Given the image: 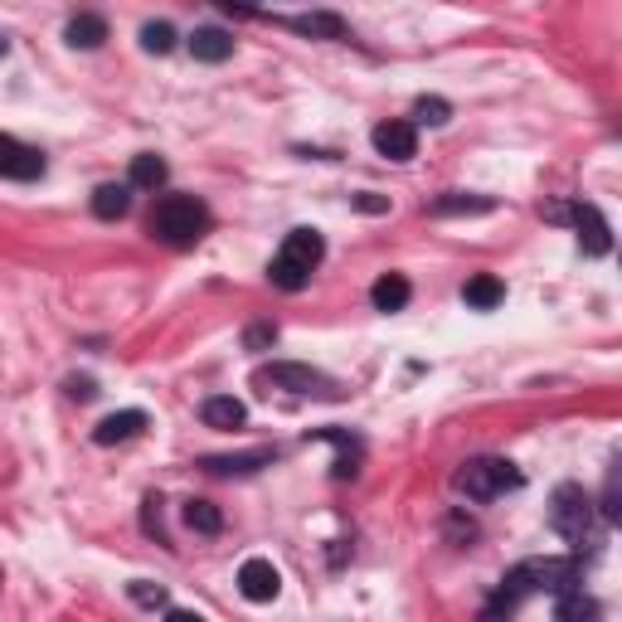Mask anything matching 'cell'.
Returning <instances> with one entry per match:
<instances>
[{
  "label": "cell",
  "instance_id": "6da1fadb",
  "mask_svg": "<svg viewBox=\"0 0 622 622\" xmlns=\"http://www.w3.org/2000/svg\"><path fill=\"white\" fill-rule=\"evenodd\" d=\"M579 589V559H521L501 589L491 593V603L481 608V622H506L515 608L525 603L531 593H574Z\"/></svg>",
  "mask_w": 622,
  "mask_h": 622
},
{
  "label": "cell",
  "instance_id": "7a4b0ae2",
  "mask_svg": "<svg viewBox=\"0 0 622 622\" xmlns=\"http://www.w3.org/2000/svg\"><path fill=\"white\" fill-rule=\"evenodd\" d=\"M209 233V209L195 195H166L151 209V239H161L166 249H195Z\"/></svg>",
  "mask_w": 622,
  "mask_h": 622
},
{
  "label": "cell",
  "instance_id": "3957f363",
  "mask_svg": "<svg viewBox=\"0 0 622 622\" xmlns=\"http://www.w3.org/2000/svg\"><path fill=\"white\" fill-rule=\"evenodd\" d=\"M326 258V243L316 229H292L283 239V249H277V258L268 263V283L283 287V292H302L312 283L316 263Z\"/></svg>",
  "mask_w": 622,
  "mask_h": 622
},
{
  "label": "cell",
  "instance_id": "277c9868",
  "mask_svg": "<svg viewBox=\"0 0 622 622\" xmlns=\"http://www.w3.org/2000/svg\"><path fill=\"white\" fill-rule=\"evenodd\" d=\"M457 487L472 501H496L521 487V472H515V462H506V457H472V462H462V472H457Z\"/></svg>",
  "mask_w": 622,
  "mask_h": 622
},
{
  "label": "cell",
  "instance_id": "5b68a950",
  "mask_svg": "<svg viewBox=\"0 0 622 622\" xmlns=\"http://www.w3.org/2000/svg\"><path fill=\"white\" fill-rule=\"evenodd\" d=\"M589 521H593V501L583 496V487L565 481V487L555 491V506H549V525H555L569 545H583V539H589Z\"/></svg>",
  "mask_w": 622,
  "mask_h": 622
},
{
  "label": "cell",
  "instance_id": "8992f818",
  "mask_svg": "<svg viewBox=\"0 0 622 622\" xmlns=\"http://www.w3.org/2000/svg\"><path fill=\"white\" fill-rule=\"evenodd\" d=\"M258 384H273V390H287V394H316V399H336V380H326L321 370L312 365H268L258 374Z\"/></svg>",
  "mask_w": 622,
  "mask_h": 622
},
{
  "label": "cell",
  "instance_id": "52a82bcc",
  "mask_svg": "<svg viewBox=\"0 0 622 622\" xmlns=\"http://www.w3.org/2000/svg\"><path fill=\"white\" fill-rule=\"evenodd\" d=\"M370 142L384 161H399V166H404V161L418 156V127L414 122H380L370 132Z\"/></svg>",
  "mask_w": 622,
  "mask_h": 622
},
{
  "label": "cell",
  "instance_id": "ba28073f",
  "mask_svg": "<svg viewBox=\"0 0 622 622\" xmlns=\"http://www.w3.org/2000/svg\"><path fill=\"white\" fill-rule=\"evenodd\" d=\"M40 175H44L40 151L0 132V181H40Z\"/></svg>",
  "mask_w": 622,
  "mask_h": 622
},
{
  "label": "cell",
  "instance_id": "9c48e42d",
  "mask_svg": "<svg viewBox=\"0 0 622 622\" xmlns=\"http://www.w3.org/2000/svg\"><path fill=\"white\" fill-rule=\"evenodd\" d=\"M565 219H574V229H579V243L589 258H603L608 249H613V229H608V219L598 215L593 205H574L565 209Z\"/></svg>",
  "mask_w": 622,
  "mask_h": 622
},
{
  "label": "cell",
  "instance_id": "30bf717a",
  "mask_svg": "<svg viewBox=\"0 0 622 622\" xmlns=\"http://www.w3.org/2000/svg\"><path fill=\"white\" fill-rule=\"evenodd\" d=\"M277 589H283V574L268 565V559H243V569H239V593L249 598V603H273Z\"/></svg>",
  "mask_w": 622,
  "mask_h": 622
},
{
  "label": "cell",
  "instance_id": "8fae6325",
  "mask_svg": "<svg viewBox=\"0 0 622 622\" xmlns=\"http://www.w3.org/2000/svg\"><path fill=\"white\" fill-rule=\"evenodd\" d=\"M142 428H146V414H142V408H122V414H108L98 428H92V443H98V448H112V443L137 438Z\"/></svg>",
  "mask_w": 622,
  "mask_h": 622
},
{
  "label": "cell",
  "instance_id": "7c38bea8",
  "mask_svg": "<svg viewBox=\"0 0 622 622\" xmlns=\"http://www.w3.org/2000/svg\"><path fill=\"white\" fill-rule=\"evenodd\" d=\"M277 25L307 34V40H346V20L331 15V10H312V15H283Z\"/></svg>",
  "mask_w": 622,
  "mask_h": 622
},
{
  "label": "cell",
  "instance_id": "4fadbf2b",
  "mask_svg": "<svg viewBox=\"0 0 622 622\" xmlns=\"http://www.w3.org/2000/svg\"><path fill=\"white\" fill-rule=\"evenodd\" d=\"M199 418H205L209 428L229 433V428H243V424H249V408H243L233 394H215V399H205V408H199Z\"/></svg>",
  "mask_w": 622,
  "mask_h": 622
},
{
  "label": "cell",
  "instance_id": "5bb4252c",
  "mask_svg": "<svg viewBox=\"0 0 622 622\" xmlns=\"http://www.w3.org/2000/svg\"><path fill=\"white\" fill-rule=\"evenodd\" d=\"M408 297H414V287H408V277H404V273H384L380 283L370 287L374 312H404V307H408Z\"/></svg>",
  "mask_w": 622,
  "mask_h": 622
},
{
  "label": "cell",
  "instance_id": "9a60e30c",
  "mask_svg": "<svg viewBox=\"0 0 622 622\" xmlns=\"http://www.w3.org/2000/svg\"><path fill=\"white\" fill-rule=\"evenodd\" d=\"M190 54L199 58V64H225V58L233 54V34L215 30V25L195 30V34H190Z\"/></svg>",
  "mask_w": 622,
  "mask_h": 622
},
{
  "label": "cell",
  "instance_id": "2e32d148",
  "mask_svg": "<svg viewBox=\"0 0 622 622\" xmlns=\"http://www.w3.org/2000/svg\"><path fill=\"white\" fill-rule=\"evenodd\" d=\"M462 297H467V307L491 312V307H501V302H506V283H501V277H491V273H477V277H467Z\"/></svg>",
  "mask_w": 622,
  "mask_h": 622
},
{
  "label": "cell",
  "instance_id": "e0dca14e",
  "mask_svg": "<svg viewBox=\"0 0 622 622\" xmlns=\"http://www.w3.org/2000/svg\"><path fill=\"white\" fill-rule=\"evenodd\" d=\"M273 462V452H239V457H205V472H219V477H249V472H258V467H268Z\"/></svg>",
  "mask_w": 622,
  "mask_h": 622
},
{
  "label": "cell",
  "instance_id": "ac0fdd59",
  "mask_svg": "<svg viewBox=\"0 0 622 622\" xmlns=\"http://www.w3.org/2000/svg\"><path fill=\"white\" fill-rule=\"evenodd\" d=\"M64 40L74 44V50H98V44L108 40V20L102 15H74L64 25Z\"/></svg>",
  "mask_w": 622,
  "mask_h": 622
},
{
  "label": "cell",
  "instance_id": "d6986e66",
  "mask_svg": "<svg viewBox=\"0 0 622 622\" xmlns=\"http://www.w3.org/2000/svg\"><path fill=\"white\" fill-rule=\"evenodd\" d=\"M555 622H603V608H598L583 589H574V593H559Z\"/></svg>",
  "mask_w": 622,
  "mask_h": 622
},
{
  "label": "cell",
  "instance_id": "ffe728a7",
  "mask_svg": "<svg viewBox=\"0 0 622 622\" xmlns=\"http://www.w3.org/2000/svg\"><path fill=\"white\" fill-rule=\"evenodd\" d=\"M132 209V185H98L92 190V215L98 219H122Z\"/></svg>",
  "mask_w": 622,
  "mask_h": 622
},
{
  "label": "cell",
  "instance_id": "44dd1931",
  "mask_svg": "<svg viewBox=\"0 0 622 622\" xmlns=\"http://www.w3.org/2000/svg\"><path fill=\"white\" fill-rule=\"evenodd\" d=\"M166 161L156 156V151H142V156H132V190H161L166 185Z\"/></svg>",
  "mask_w": 622,
  "mask_h": 622
},
{
  "label": "cell",
  "instance_id": "7402d4cb",
  "mask_svg": "<svg viewBox=\"0 0 622 622\" xmlns=\"http://www.w3.org/2000/svg\"><path fill=\"white\" fill-rule=\"evenodd\" d=\"M316 438H326V443H336V477H356L360 472V443L350 438V433H336V428H326V433H316Z\"/></svg>",
  "mask_w": 622,
  "mask_h": 622
},
{
  "label": "cell",
  "instance_id": "603a6c76",
  "mask_svg": "<svg viewBox=\"0 0 622 622\" xmlns=\"http://www.w3.org/2000/svg\"><path fill=\"white\" fill-rule=\"evenodd\" d=\"M496 209V199L487 195H443L433 199V215H491Z\"/></svg>",
  "mask_w": 622,
  "mask_h": 622
},
{
  "label": "cell",
  "instance_id": "cb8c5ba5",
  "mask_svg": "<svg viewBox=\"0 0 622 622\" xmlns=\"http://www.w3.org/2000/svg\"><path fill=\"white\" fill-rule=\"evenodd\" d=\"M185 525L199 535H219L225 531V515H219L215 501H185Z\"/></svg>",
  "mask_w": 622,
  "mask_h": 622
},
{
  "label": "cell",
  "instance_id": "d4e9b609",
  "mask_svg": "<svg viewBox=\"0 0 622 622\" xmlns=\"http://www.w3.org/2000/svg\"><path fill=\"white\" fill-rule=\"evenodd\" d=\"M142 50L146 54H171L175 50V25H166V20H151V25H142Z\"/></svg>",
  "mask_w": 622,
  "mask_h": 622
},
{
  "label": "cell",
  "instance_id": "484cf974",
  "mask_svg": "<svg viewBox=\"0 0 622 622\" xmlns=\"http://www.w3.org/2000/svg\"><path fill=\"white\" fill-rule=\"evenodd\" d=\"M414 117H418V122H428V127H443L452 117V108L443 98H418L414 102Z\"/></svg>",
  "mask_w": 622,
  "mask_h": 622
},
{
  "label": "cell",
  "instance_id": "4316f807",
  "mask_svg": "<svg viewBox=\"0 0 622 622\" xmlns=\"http://www.w3.org/2000/svg\"><path fill=\"white\" fill-rule=\"evenodd\" d=\"M132 598H137V603H142V608H161V603H166V589H161V583L137 579V583H132Z\"/></svg>",
  "mask_w": 622,
  "mask_h": 622
},
{
  "label": "cell",
  "instance_id": "83f0119b",
  "mask_svg": "<svg viewBox=\"0 0 622 622\" xmlns=\"http://www.w3.org/2000/svg\"><path fill=\"white\" fill-rule=\"evenodd\" d=\"M273 340H277V326H249L243 346H249V350H263V346H273Z\"/></svg>",
  "mask_w": 622,
  "mask_h": 622
},
{
  "label": "cell",
  "instance_id": "f1b7e54d",
  "mask_svg": "<svg viewBox=\"0 0 622 622\" xmlns=\"http://www.w3.org/2000/svg\"><path fill=\"white\" fill-rule=\"evenodd\" d=\"M350 205H356V209H365V215H384V209H390V199H384V195H374V190H365V195H356V199H350Z\"/></svg>",
  "mask_w": 622,
  "mask_h": 622
},
{
  "label": "cell",
  "instance_id": "f546056e",
  "mask_svg": "<svg viewBox=\"0 0 622 622\" xmlns=\"http://www.w3.org/2000/svg\"><path fill=\"white\" fill-rule=\"evenodd\" d=\"M68 394H74V399H92V394H98V384H92L88 374H74V380H68Z\"/></svg>",
  "mask_w": 622,
  "mask_h": 622
},
{
  "label": "cell",
  "instance_id": "4dcf8cb0",
  "mask_svg": "<svg viewBox=\"0 0 622 622\" xmlns=\"http://www.w3.org/2000/svg\"><path fill=\"white\" fill-rule=\"evenodd\" d=\"M166 622H205V618H199V613H190V608H171V613H166Z\"/></svg>",
  "mask_w": 622,
  "mask_h": 622
},
{
  "label": "cell",
  "instance_id": "1f68e13d",
  "mask_svg": "<svg viewBox=\"0 0 622 622\" xmlns=\"http://www.w3.org/2000/svg\"><path fill=\"white\" fill-rule=\"evenodd\" d=\"M10 54V40H6V34H0V58H6Z\"/></svg>",
  "mask_w": 622,
  "mask_h": 622
},
{
  "label": "cell",
  "instance_id": "d6a6232c",
  "mask_svg": "<svg viewBox=\"0 0 622 622\" xmlns=\"http://www.w3.org/2000/svg\"><path fill=\"white\" fill-rule=\"evenodd\" d=\"M0 583H6V574H0Z\"/></svg>",
  "mask_w": 622,
  "mask_h": 622
}]
</instances>
